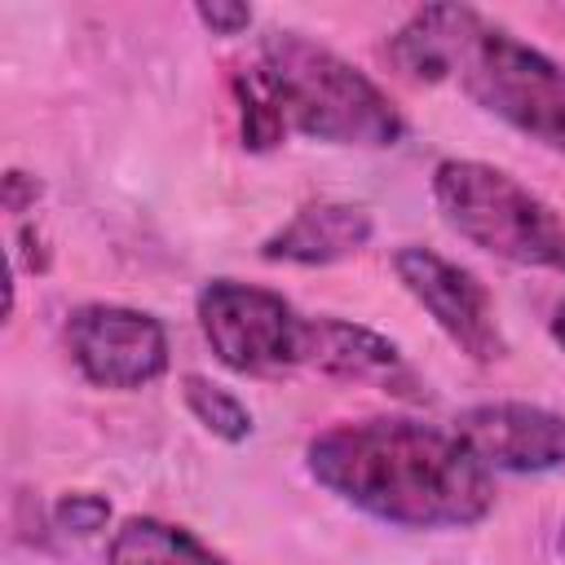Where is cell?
<instances>
[{
    "instance_id": "6da1fadb",
    "label": "cell",
    "mask_w": 565,
    "mask_h": 565,
    "mask_svg": "<svg viewBox=\"0 0 565 565\" xmlns=\"http://www.w3.org/2000/svg\"><path fill=\"white\" fill-rule=\"evenodd\" d=\"M309 477L397 530H468L494 508V472L441 424L411 415L340 419L309 437Z\"/></svg>"
},
{
    "instance_id": "7a4b0ae2",
    "label": "cell",
    "mask_w": 565,
    "mask_h": 565,
    "mask_svg": "<svg viewBox=\"0 0 565 565\" xmlns=\"http://www.w3.org/2000/svg\"><path fill=\"white\" fill-rule=\"evenodd\" d=\"M388 62L415 84L455 79L486 115L565 154V66L477 9H415L393 31Z\"/></svg>"
},
{
    "instance_id": "3957f363",
    "label": "cell",
    "mask_w": 565,
    "mask_h": 565,
    "mask_svg": "<svg viewBox=\"0 0 565 565\" xmlns=\"http://www.w3.org/2000/svg\"><path fill=\"white\" fill-rule=\"evenodd\" d=\"M252 71L274 97L287 132L362 150H384L406 137V119L388 93L305 31H265Z\"/></svg>"
},
{
    "instance_id": "277c9868",
    "label": "cell",
    "mask_w": 565,
    "mask_h": 565,
    "mask_svg": "<svg viewBox=\"0 0 565 565\" xmlns=\"http://www.w3.org/2000/svg\"><path fill=\"white\" fill-rule=\"evenodd\" d=\"M433 203L463 243L512 265L565 274V216L512 172L481 159H441L433 168Z\"/></svg>"
},
{
    "instance_id": "5b68a950",
    "label": "cell",
    "mask_w": 565,
    "mask_h": 565,
    "mask_svg": "<svg viewBox=\"0 0 565 565\" xmlns=\"http://www.w3.org/2000/svg\"><path fill=\"white\" fill-rule=\"evenodd\" d=\"M194 313H199L203 340L212 344L216 362L238 375L278 380L313 362L318 318L300 313L287 296L269 287L238 282V278H212L203 282Z\"/></svg>"
},
{
    "instance_id": "8992f818",
    "label": "cell",
    "mask_w": 565,
    "mask_h": 565,
    "mask_svg": "<svg viewBox=\"0 0 565 565\" xmlns=\"http://www.w3.org/2000/svg\"><path fill=\"white\" fill-rule=\"evenodd\" d=\"M66 353L75 371L115 393L146 388L168 375L172 349H168V327L132 305H106L88 300L66 313Z\"/></svg>"
},
{
    "instance_id": "52a82bcc",
    "label": "cell",
    "mask_w": 565,
    "mask_h": 565,
    "mask_svg": "<svg viewBox=\"0 0 565 565\" xmlns=\"http://www.w3.org/2000/svg\"><path fill=\"white\" fill-rule=\"evenodd\" d=\"M393 274L406 287V296L441 327V335L463 358H472L481 366L508 358V335L499 327L494 296L472 269L455 265L450 256H441L433 247L406 243L393 252Z\"/></svg>"
},
{
    "instance_id": "ba28073f",
    "label": "cell",
    "mask_w": 565,
    "mask_h": 565,
    "mask_svg": "<svg viewBox=\"0 0 565 565\" xmlns=\"http://www.w3.org/2000/svg\"><path fill=\"white\" fill-rule=\"evenodd\" d=\"M455 433L490 472H556L565 468V415L530 402H477L459 411Z\"/></svg>"
},
{
    "instance_id": "9c48e42d",
    "label": "cell",
    "mask_w": 565,
    "mask_h": 565,
    "mask_svg": "<svg viewBox=\"0 0 565 565\" xmlns=\"http://www.w3.org/2000/svg\"><path fill=\"white\" fill-rule=\"evenodd\" d=\"M375 234V221L362 203H340V199H318L305 203L287 225H278L260 243V260L269 265H335L358 256Z\"/></svg>"
},
{
    "instance_id": "30bf717a",
    "label": "cell",
    "mask_w": 565,
    "mask_h": 565,
    "mask_svg": "<svg viewBox=\"0 0 565 565\" xmlns=\"http://www.w3.org/2000/svg\"><path fill=\"white\" fill-rule=\"evenodd\" d=\"M309 371H322L331 380H349V384H380L393 393L415 388V375L406 371L402 349L349 318H331L318 313V331H313V362Z\"/></svg>"
},
{
    "instance_id": "8fae6325",
    "label": "cell",
    "mask_w": 565,
    "mask_h": 565,
    "mask_svg": "<svg viewBox=\"0 0 565 565\" xmlns=\"http://www.w3.org/2000/svg\"><path fill=\"white\" fill-rule=\"evenodd\" d=\"M106 565H234V561L212 552L185 525H172L159 516H128L110 534Z\"/></svg>"
},
{
    "instance_id": "7c38bea8",
    "label": "cell",
    "mask_w": 565,
    "mask_h": 565,
    "mask_svg": "<svg viewBox=\"0 0 565 565\" xmlns=\"http://www.w3.org/2000/svg\"><path fill=\"white\" fill-rule=\"evenodd\" d=\"M181 397H185V411L212 433V437H221V441H230V446H238V441H247L252 437V411L230 393V388H221V384H212L207 375H185L181 380Z\"/></svg>"
},
{
    "instance_id": "4fadbf2b",
    "label": "cell",
    "mask_w": 565,
    "mask_h": 565,
    "mask_svg": "<svg viewBox=\"0 0 565 565\" xmlns=\"http://www.w3.org/2000/svg\"><path fill=\"white\" fill-rule=\"evenodd\" d=\"M234 97H238V119H243V146L247 150H274L287 137V124L274 106V97L265 93L260 75L252 66L234 71Z\"/></svg>"
},
{
    "instance_id": "5bb4252c",
    "label": "cell",
    "mask_w": 565,
    "mask_h": 565,
    "mask_svg": "<svg viewBox=\"0 0 565 565\" xmlns=\"http://www.w3.org/2000/svg\"><path fill=\"white\" fill-rule=\"evenodd\" d=\"M106 521H110V499L97 494V490H66L53 503V525L66 530V534L88 539V534L106 530Z\"/></svg>"
},
{
    "instance_id": "9a60e30c",
    "label": "cell",
    "mask_w": 565,
    "mask_h": 565,
    "mask_svg": "<svg viewBox=\"0 0 565 565\" xmlns=\"http://www.w3.org/2000/svg\"><path fill=\"white\" fill-rule=\"evenodd\" d=\"M194 18L212 31V35H243L247 26H252V9L247 4H238V0H199L194 4Z\"/></svg>"
},
{
    "instance_id": "2e32d148",
    "label": "cell",
    "mask_w": 565,
    "mask_h": 565,
    "mask_svg": "<svg viewBox=\"0 0 565 565\" xmlns=\"http://www.w3.org/2000/svg\"><path fill=\"white\" fill-rule=\"evenodd\" d=\"M35 194H40L35 177H26V172H18V168L4 172V207H9V212H26V207L35 203Z\"/></svg>"
},
{
    "instance_id": "e0dca14e",
    "label": "cell",
    "mask_w": 565,
    "mask_h": 565,
    "mask_svg": "<svg viewBox=\"0 0 565 565\" xmlns=\"http://www.w3.org/2000/svg\"><path fill=\"white\" fill-rule=\"evenodd\" d=\"M547 331H552V340H556V349L565 353V300H561V305L552 309V327H547Z\"/></svg>"
},
{
    "instance_id": "ac0fdd59",
    "label": "cell",
    "mask_w": 565,
    "mask_h": 565,
    "mask_svg": "<svg viewBox=\"0 0 565 565\" xmlns=\"http://www.w3.org/2000/svg\"><path fill=\"white\" fill-rule=\"evenodd\" d=\"M561 556H565V525H561Z\"/></svg>"
}]
</instances>
